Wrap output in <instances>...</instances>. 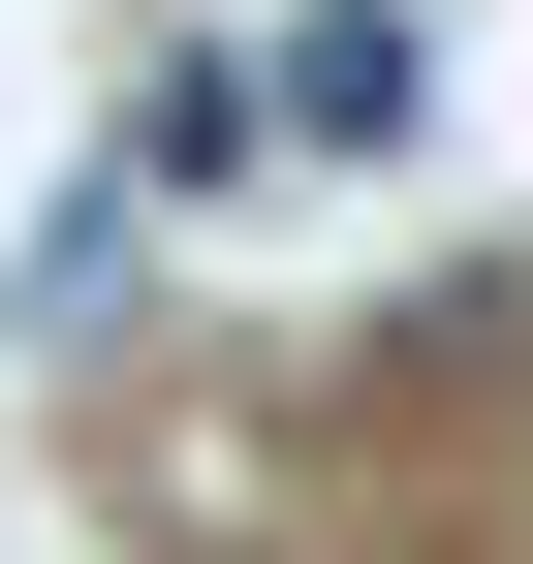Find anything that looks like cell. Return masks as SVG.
Masks as SVG:
<instances>
[{
  "label": "cell",
  "mask_w": 533,
  "mask_h": 564,
  "mask_svg": "<svg viewBox=\"0 0 533 564\" xmlns=\"http://www.w3.org/2000/svg\"><path fill=\"white\" fill-rule=\"evenodd\" d=\"M220 95L283 126V158H409V126H439V32H409V0H283Z\"/></svg>",
  "instance_id": "1"
}]
</instances>
